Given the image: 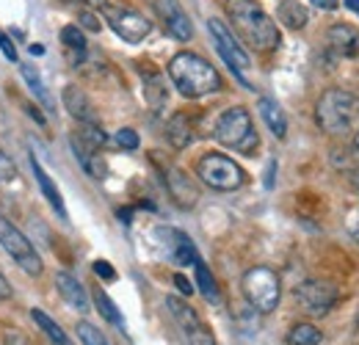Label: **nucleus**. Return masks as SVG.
<instances>
[{
    "label": "nucleus",
    "mask_w": 359,
    "mask_h": 345,
    "mask_svg": "<svg viewBox=\"0 0 359 345\" xmlns=\"http://www.w3.org/2000/svg\"><path fill=\"white\" fill-rule=\"evenodd\" d=\"M226 14L238 31V36L249 47L260 50V53H269L279 47V28L273 25L269 14L260 8L257 0H229L226 3Z\"/></svg>",
    "instance_id": "f257e3e1"
},
{
    "label": "nucleus",
    "mask_w": 359,
    "mask_h": 345,
    "mask_svg": "<svg viewBox=\"0 0 359 345\" xmlns=\"http://www.w3.org/2000/svg\"><path fill=\"white\" fill-rule=\"evenodd\" d=\"M169 78L175 88L188 100H199L222 88V75L216 72V67L196 53H177L169 61Z\"/></svg>",
    "instance_id": "f03ea898"
},
{
    "label": "nucleus",
    "mask_w": 359,
    "mask_h": 345,
    "mask_svg": "<svg viewBox=\"0 0 359 345\" xmlns=\"http://www.w3.org/2000/svg\"><path fill=\"white\" fill-rule=\"evenodd\" d=\"M315 119L323 133H348L359 122V100L346 88H329L315 105Z\"/></svg>",
    "instance_id": "7ed1b4c3"
},
{
    "label": "nucleus",
    "mask_w": 359,
    "mask_h": 345,
    "mask_svg": "<svg viewBox=\"0 0 359 345\" xmlns=\"http://www.w3.org/2000/svg\"><path fill=\"white\" fill-rule=\"evenodd\" d=\"M213 135H216L219 144H224V147L235 149V152H243V155L255 152L257 144H260L257 130L252 125V116H249L246 108H229V111H224L219 116V122H216Z\"/></svg>",
    "instance_id": "20e7f679"
},
{
    "label": "nucleus",
    "mask_w": 359,
    "mask_h": 345,
    "mask_svg": "<svg viewBox=\"0 0 359 345\" xmlns=\"http://www.w3.org/2000/svg\"><path fill=\"white\" fill-rule=\"evenodd\" d=\"M241 288H243L246 302L252 304L257 312H263V315L273 312L276 304H279V296H282L276 271H271L266 265L249 268V271L243 273V279H241Z\"/></svg>",
    "instance_id": "39448f33"
},
{
    "label": "nucleus",
    "mask_w": 359,
    "mask_h": 345,
    "mask_svg": "<svg viewBox=\"0 0 359 345\" xmlns=\"http://www.w3.org/2000/svg\"><path fill=\"white\" fill-rule=\"evenodd\" d=\"M199 180L213 191H238L246 182V172L222 152H208L196 163Z\"/></svg>",
    "instance_id": "423d86ee"
},
{
    "label": "nucleus",
    "mask_w": 359,
    "mask_h": 345,
    "mask_svg": "<svg viewBox=\"0 0 359 345\" xmlns=\"http://www.w3.org/2000/svg\"><path fill=\"white\" fill-rule=\"evenodd\" d=\"M0 246H3V252L14 259L25 273H31V276H39L42 273V257L36 255L34 243L6 216H0Z\"/></svg>",
    "instance_id": "0eeeda50"
},
{
    "label": "nucleus",
    "mask_w": 359,
    "mask_h": 345,
    "mask_svg": "<svg viewBox=\"0 0 359 345\" xmlns=\"http://www.w3.org/2000/svg\"><path fill=\"white\" fill-rule=\"evenodd\" d=\"M100 11H102L105 22L114 28V34H116V36H122L125 42H130V44L147 39V36H149V31H152V22H149L147 17H141L138 11H133V8H122V6L102 3V6H100Z\"/></svg>",
    "instance_id": "6e6552de"
},
{
    "label": "nucleus",
    "mask_w": 359,
    "mask_h": 345,
    "mask_svg": "<svg viewBox=\"0 0 359 345\" xmlns=\"http://www.w3.org/2000/svg\"><path fill=\"white\" fill-rule=\"evenodd\" d=\"M293 299H296L302 312L320 318L337 304V288L332 282H323V279H307L293 290Z\"/></svg>",
    "instance_id": "1a4fd4ad"
},
{
    "label": "nucleus",
    "mask_w": 359,
    "mask_h": 345,
    "mask_svg": "<svg viewBox=\"0 0 359 345\" xmlns=\"http://www.w3.org/2000/svg\"><path fill=\"white\" fill-rule=\"evenodd\" d=\"M208 31H210V36H213V42H216V50H219V55L226 61V67L238 75V78H243L246 75V69L252 67V61H249V53L243 50V44L238 42L235 36H232V31L226 28L222 20H208Z\"/></svg>",
    "instance_id": "9d476101"
},
{
    "label": "nucleus",
    "mask_w": 359,
    "mask_h": 345,
    "mask_svg": "<svg viewBox=\"0 0 359 345\" xmlns=\"http://www.w3.org/2000/svg\"><path fill=\"white\" fill-rule=\"evenodd\" d=\"M166 306H169L172 318L177 320L180 332H182V337L188 340V345H216V337L210 334V329L205 326V320H202L188 304L175 299V296H169V299H166Z\"/></svg>",
    "instance_id": "9b49d317"
},
{
    "label": "nucleus",
    "mask_w": 359,
    "mask_h": 345,
    "mask_svg": "<svg viewBox=\"0 0 359 345\" xmlns=\"http://www.w3.org/2000/svg\"><path fill=\"white\" fill-rule=\"evenodd\" d=\"M152 8L158 14V20L163 22V28L180 39V42H188L194 36V25L185 14V8L180 6V0H152Z\"/></svg>",
    "instance_id": "f8f14e48"
},
{
    "label": "nucleus",
    "mask_w": 359,
    "mask_h": 345,
    "mask_svg": "<svg viewBox=\"0 0 359 345\" xmlns=\"http://www.w3.org/2000/svg\"><path fill=\"white\" fill-rule=\"evenodd\" d=\"M158 235L169 241V257L175 259L177 265H196L199 262V255H196V249H194V243H191V238L185 232H180V229H158Z\"/></svg>",
    "instance_id": "ddd939ff"
},
{
    "label": "nucleus",
    "mask_w": 359,
    "mask_h": 345,
    "mask_svg": "<svg viewBox=\"0 0 359 345\" xmlns=\"http://www.w3.org/2000/svg\"><path fill=\"white\" fill-rule=\"evenodd\" d=\"M329 44L334 53L346 55V58H354L359 55V31L354 25H346V22H337L329 28Z\"/></svg>",
    "instance_id": "4468645a"
},
{
    "label": "nucleus",
    "mask_w": 359,
    "mask_h": 345,
    "mask_svg": "<svg viewBox=\"0 0 359 345\" xmlns=\"http://www.w3.org/2000/svg\"><path fill=\"white\" fill-rule=\"evenodd\" d=\"M55 288H58V293L64 296V302L69 304L72 309H78V312H89V296H86V290H83V285L72 276V273H55Z\"/></svg>",
    "instance_id": "2eb2a0df"
},
{
    "label": "nucleus",
    "mask_w": 359,
    "mask_h": 345,
    "mask_svg": "<svg viewBox=\"0 0 359 345\" xmlns=\"http://www.w3.org/2000/svg\"><path fill=\"white\" fill-rule=\"evenodd\" d=\"M64 108L83 125H91L97 116H94V108H91L89 97L81 91L78 86H67L64 88Z\"/></svg>",
    "instance_id": "dca6fc26"
},
{
    "label": "nucleus",
    "mask_w": 359,
    "mask_h": 345,
    "mask_svg": "<svg viewBox=\"0 0 359 345\" xmlns=\"http://www.w3.org/2000/svg\"><path fill=\"white\" fill-rule=\"evenodd\" d=\"M31 169H34V177H36V182H39V188H42V194H45V199L50 202V208L58 213L61 221H67V208H64V199H61V194H58V188L53 185V180H50V174L42 169V163L31 155Z\"/></svg>",
    "instance_id": "f3484780"
},
{
    "label": "nucleus",
    "mask_w": 359,
    "mask_h": 345,
    "mask_svg": "<svg viewBox=\"0 0 359 345\" xmlns=\"http://www.w3.org/2000/svg\"><path fill=\"white\" fill-rule=\"evenodd\" d=\"M257 111H260L266 128L273 133V138H285V135H287V119H285V111L276 105V100L260 97V100H257Z\"/></svg>",
    "instance_id": "a211bd4d"
},
{
    "label": "nucleus",
    "mask_w": 359,
    "mask_h": 345,
    "mask_svg": "<svg viewBox=\"0 0 359 345\" xmlns=\"http://www.w3.org/2000/svg\"><path fill=\"white\" fill-rule=\"evenodd\" d=\"M69 144H72V152H75V158L81 161V166H83V169H86L94 180H102V177H105V172H108V166H105V161L97 155V149H94V147H89V144H83L78 135H75Z\"/></svg>",
    "instance_id": "6ab92c4d"
},
{
    "label": "nucleus",
    "mask_w": 359,
    "mask_h": 345,
    "mask_svg": "<svg viewBox=\"0 0 359 345\" xmlns=\"http://www.w3.org/2000/svg\"><path fill=\"white\" fill-rule=\"evenodd\" d=\"M169 188H172V196L177 199L182 208H194V202L199 199L196 188L191 185V180L180 172V169H172V172H169Z\"/></svg>",
    "instance_id": "aec40b11"
},
{
    "label": "nucleus",
    "mask_w": 359,
    "mask_h": 345,
    "mask_svg": "<svg viewBox=\"0 0 359 345\" xmlns=\"http://www.w3.org/2000/svg\"><path fill=\"white\" fill-rule=\"evenodd\" d=\"M276 14H279V20H282L287 28H293V31H299V28L307 25V8H304L299 0H282L279 8H276Z\"/></svg>",
    "instance_id": "412c9836"
},
{
    "label": "nucleus",
    "mask_w": 359,
    "mask_h": 345,
    "mask_svg": "<svg viewBox=\"0 0 359 345\" xmlns=\"http://www.w3.org/2000/svg\"><path fill=\"white\" fill-rule=\"evenodd\" d=\"M61 44L67 47V53H69V58H72L75 64L86 55V36H83V31H81L78 25H67V28L61 31Z\"/></svg>",
    "instance_id": "4be33fe9"
},
{
    "label": "nucleus",
    "mask_w": 359,
    "mask_h": 345,
    "mask_svg": "<svg viewBox=\"0 0 359 345\" xmlns=\"http://www.w3.org/2000/svg\"><path fill=\"white\" fill-rule=\"evenodd\" d=\"M166 138H169V144L175 149H182V147L191 144V125H188L185 114H175L172 116V122L166 125Z\"/></svg>",
    "instance_id": "5701e85b"
},
{
    "label": "nucleus",
    "mask_w": 359,
    "mask_h": 345,
    "mask_svg": "<svg viewBox=\"0 0 359 345\" xmlns=\"http://www.w3.org/2000/svg\"><path fill=\"white\" fill-rule=\"evenodd\" d=\"M196 268V288H199V293L208 299L210 304H219L222 302V293H219V285H216V279H213V273L202 265V259L194 265Z\"/></svg>",
    "instance_id": "b1692460"
},
{
    "label": "nucleus",
    "mask_w": 359,
    "mask_h": 345,
    "mask_svg": "<svg viewBox=\"0 0 359 345\" xmlns=\"http://www.w3.org/2000/svg\"><path fill=\"white\" fill-rule=\"evenodd\" d=\"M31 318H34V323H36V326H39V329H42V332H45L47 337H50L55 345H72L69 343V337L61 332V326H58L50 315H45L42 309H31Z\"/></svg>",
    "instance_id": "393cba45"
},
{
    "label": "nucleus",
    "mask_w": 359,
    "mask_h": 345,
    "mask_svg": "<svg viewBox=\"0 0 359 345\" xmlns=\"http://www.w3.org/2000/svg\"><path fill=\"white\" fill-rule=\"evenodd\" d=\"M144 75V91H147V100H149V105L152 108H161L163 102H166V86H163V81H161V75L158 72H141Z\"/></svg>",
    "instance_id": "a878e982"
},
{
    "label": "nucleus",
    "mask_w": 359,
    "mask_h": 345,
    "mask_svg": "<svg viewBox=\"0 0 359 345\" xmlns=\"http://www.w3.org/2000/svg\"><path fill=\"white\" fill-rule=\"evenodd\" d=\"M320 340H323V334L313 323H299L287 332V345H318Z\"/></svg>",
    "instance_id": "bb28decb"
},
{
    "label": "nucleus",
    "mask_w": 359,
    "mask_h": 345,
    "mask_svg": "<svg viewBox=\"0 0 359 345\" xmlns=\"http://www.w3.org/2000/svg\"><path fill=\"white\" fill-rule=\"evenodd\" d=\"M94 304H97V309H100V315L108 320V323H114V326H119V329H125V318H122V312L116 309V304L111 302L100 288L94 290Z\"/></svg>",
    "instance_id": "cd10ccee"
},
{
    "label": "nucleus",
    "mask_w": 359,
    "mask_h": 345,
    "mask_svg": "<svg viewBox=\"0 0 359 345\" xmlns=\"http://www.w3.org/2000/svg\"><path fill=\"white\" fill-rule=\"evenodd\" d=\"M22 78H25V83L31 86V91H34V94L42 100V105H45L47 111H53V97H50V91H47L42 75H39L34 67H22Z\"/></svg>",
    "instance_id": "c85d7f7f"
},
{
    "label": "nucleus",
    "mask_w": 359,
    "mask_h": 345,
    "mask_svg": "<svg viewBox=\"0 0 359 345\" xmlns=\"http://www.w3.org/2000/svg\"><path fill=\"white\" fill-rule=\"evenodd\" d=\"M78 337H81V343L83 345H111L108 340H105V334H102L97 326L86 323V320L78 323Z\"/></svg>",
    "instance_id": "c756f323"
},
{
    "label": "nucleus",
    "mask_w": 359,
    "mask_h": 345,
    "mask_svg": "<svg viewBox=\"0 0 359 345\" xmlns=\"http://www.w3.org/2000/svg\"><path fill=\"white\" fill-rule=\"evenodd\" d=\"M78 138H81L83 144L94 147V149H100V147H102V144L108 141V135H105L102 130L97 128L94 122H91V125H83V128H81V133H78Z\"/></svg>",
    "instance_id": "7c9ffc66"
},
{
    "label": "nucleus",
    "mask_w": 359,
    "mask_h": 345,
    "mask_svg": "<svg viewBox=\"0 0 359 345\" xmlns=\"http://www.w3.org/2000/svg\"><path fill=\"white\" fill-rule=\"evenodd\" d=\"M116 144H119L122 149H138V133L130 128L119 130V133H116Z\"/></svg>",
    "instance_id": "2f4dec72"
},
{
    "label": "nucleus",
    "mask_w": 359,
    "mask_h": 345,
    "mask_svg": "<svg viewBox=\"0 0 359 345\" xmlns=\"http://www.w3.org/2000/svg\"><path fill=\"white\" fill-rule=\"evenodd\" d=\"M11 182V180H17V166H14V161L6 155V152H0V182Z\"/></svg>",
    "instance_id": "473e14b6"
},
{
    "label": "nucleus",
    "mask_w": 359,
    "mask_h": 345,
    "mask_svg": "<svg viewBox=\"0 0 359 345\" xmlns=\"http://www.w3.org/2000/svg\"><path fill=\"white\" fill-rule=\"evenodd\" d=\"M3 345H34V343H31V337L22 334L20 329H11V332L3 334Z\"/></svg>",
    "instance_id": "72a5a7b5"
},
{
    "label": "nucleus",
    "mask_w": 359,
    "mask_h": 345,
    "mask_svg": "<svg viewBox=\"0 0 359 345\" xmlns=\"http://www.w3.org/2000/svg\"><path fill=\"white\" fill-rule=\"evenodd\" d=\"M94 273H97L100 279H105V282L116 279V271H114L111 262H105V259H97V262H94Z\"/></svg>",
    "instance_id": "f704fd0d"
},
{
    "label": "nucleus",
    "mask_w": 359,
    "mask_h": 345,
    "mask_svg": "<svg viewBox=\"0 0 359 345\" xmlns=\"http://www.w3.org/2000/svg\"><path fill=\"white\" fill-rule=\"evenodd\" d=\"M0 50H3V55L8 58V61H17V47H14V42L0 31Z\"/></svg>",
    "instance_id": "c9c22d12"
},
{
    "label": "nucleus",
    "mask_w": 359,
    "mask_h": 345,
    "mask_svg": "<svg viewBox=\"0 0 359 345\" xmlns=\"http://www.w3.org/2000/svg\"><path fill=\"white\" fill-rule=\"evenodd\" d=\"M81 22H83V28H89V31H100V20H97L94 14H89V11L81 14Z\"/></svg>",
    "instance_id": "e433bc0d"
},
{
    "label": "nucleus",
    "mask_w": 359,
    "mask_h": 345,
    "mask_svg": "<svg viewBox=\"0 0 359 345\" xmlns=\"http://www.w3.org/2000/svg\"><path fill=\"white\" fill-rule=\"evenodd\" d=\"M175 285H177V290H180V293H182V296H191V293H194V288H191V282H188V279H185L182 273H177V276H175Z\"/></svg>",
    "instance_id": "4c0bfd02"
},
{
    "label": "nucleus",
    "mask_w": 359,
    "mask_h": 345,
    "mask_svg": "<svg viewBox=\"0 0 359 345\" xmlns=\"http://www.w3.org/2000/svg\"><path fill=\"white\" fill-rule=\"evenodd\" d=\"M348 232H351V238L359 243V210H354V213L348 216Z\"/></svg>",
    "instance_id": "58836bf2"
},
{
    "label": "nucleus",
    "mask_w": 359,
    "mask_h": 345,
    "mask_svg": "<svg viewBox=\"0 0 359 345\" xmlns=\"http://www.w3.org/2000/svg\"><path fill=\"white\" fill-rule=\"evenodd\" d=\"M315 8H323V11H334L337 8V0H313Z\"/></svg>",
    "instance_id": "ea45409f"
},
{
    "label": "nucleus",
    "mask_w": 359,
    "mask_h": 345,
    "mask_svg": "<svg viewBox=\"0 0 359 345\" xmlns=\"http://www.w3.org/2000/svg\"><path fill=\"white\" fill-rule=\"evenodd\" d=\"M11 296V288H8V282H6V276L0 273V302H6Z\"/></svg>",
    "instance_id": "a19ab883"
},
{
    "label": "nucleus",
    "mask_w": 359,
    "mask_h": 345,
    "mask_svg": "<svg viewBox=\"0 0 359 345\" xmlns=\"http://www.w3.org/2000/svg\"><path fill=\"white\" fill-rule=\"evenodd\" d=\"M273 172H276V161H269V172H266V188H273Z\"/></svg>",
    "instance_id": "79ce46f5"
},
{
    "label": "nucleus",
    "mask_w": 359,
    "mask_h": 345,
    "mask_svg": "<svg viewBox=\"0 0 359 345\" xmlns=\"http://www.w3.org/2000/svg\"><path fill=\"white\" fill-rule=\"evenodd\" d=\"M346 6H348L354 14H359V0H346Z\"/></svg>",
    "instance_id": "37998d69"
},
{
    "label": "nucleus",
    "mask_w": 359,
    "mask_h": 345,
    "mask_svg": "<svg viewBox=\"0 0 359 345\" xmlns=\"http://www.w3.org/2000/svg\"><path fill=\"white\" fill-rule=\"evenodd\" d=\"M45 53V47H39V44H31V55H42Z\"/></svg>",
    "instance_id": "c03bdc74"
},
{
    "label": "nucleus",
    "mask_w": 359,
    "mask_h": 345,
    "mask_svg": "<svg viewBox=\"0 0 359 345\" xmlns=\"http://www.w3.org/2000/svg\"><path fill=\"white\" fill-rule=\"evenodd\" d=\"M354 147H357V152H359V133L354 135Z\"/></svg>",
    "instance_id": "a18cd8bd"
},
{
    "label": "nucleus",
    "mask_w": 359,
    "mask_h": 345,
    "mask_svg": "<svg viewBox=\"0 0 359 345\" xmlns=\"http://www.w3.org/2000/svg\"><path fill=\"white\" fill-rule=\"evenodd\" d=\"M354 185H357V191H359V172L354 174Z\"/></svg>",
    "instance_id": "49530a36"
}]
</instances>
